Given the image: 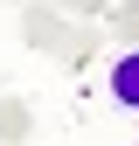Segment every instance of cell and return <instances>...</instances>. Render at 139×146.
Instances as JSON below:
<instances>
[{
	"mask_svg": "<svg viewBox=\"0 0 139 146\" xmlns=\"http://www.w3.org/2000/svg\"><path fill=\"white\" fill-rule=\"evenodd\" d=\"M111 28L125 35V49H139V0H118V14H111Z\"/></svg>",
	"mask_w": 139,
	"mask_h": 146,
	"instance_id": "277c9868",
	"label": "cell"
},
{
	"mask_svg": "<svg viewBox=\"0 0 139 146\" xmlns=\"http://www.w3.org/2000/svg\"><path fill=\"white\" fill-rule=\"evenodd\" d=\"M111 104L118 111H139V49H118L111 56Z\"/></svg>",
	"mask_w": 139,
	"mask_h": 146,
	"instance_id": "7a4b0ae2",
	"label": "cell"
},
{
	"mask_svg": "<svg viewBox=\"0 0 139 146\" xmlns=\"http://www.w3.org/2000/svg\"><path fill=\"white\" fill-rule=\"evenodd\" d=\"M56 7H63V14H118L111 0H56Z\"/></svg>",
	"mask_w": 139,
	"mask_h": 146,
	"instance_id": "5b68a950",
	"label": "cell"
},
{
	"mask_svg": "<svg viewBox=\"0 0 139 146\" xmlns=\"http://www.w3.org/2000/svg\"><path fill=\"white\" fill-rule=\"evenodd\" d=\"M28 132H35V125H28V104L21 98H0V146H28Z\"/></svg>",
	"mask_w": 139,
	"mask_h": 146,
	"instance_id": "3957f363",
	"label": "cell"
},
{
	"mask_svg": "<svg viewBox=\"0 0 139 146\" xmlns=\"http://www.w3.org/2000/svg\"><path fill=\"white\" fill-rule=\"evenodd\" d=\"M21 35H28V49H42V56H83V35L70 28V14L56 7V0H28L21 7Z\"/></svg>",
	"mask_w": 139,
	"mask_h": 146,
	"instance_id": "6da1fadb",
	"label": "cell"
}]
</instances>
